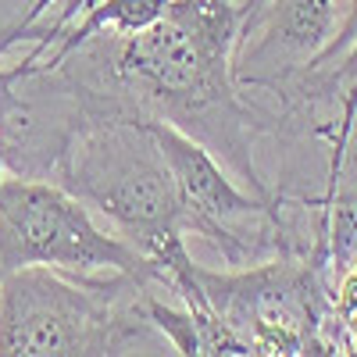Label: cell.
Listing matches in <instances>:
<instances>
[{"label": "cell", "instance_id": "obj_1", "mask_svg": "<svg viewBox=\"0 0 357 357\" xmlns=\"http://www.w3.org/2000/svg\"><path fill=\"white\" fill-rule=\"evenodd\" d=\"M247 4L168 0L139 33H97L57 68L75 86L86 114L165 118L200 139L243 186L275 197L254 165L257 114L232 72Z\"/></svg>", "mask_w": 357, "mask_h": 357}, {"label": "cell", "instance_id": "obj_2", "mask_svg": "<svg viewBox=\"0 0 357 357\" xmlns=\"http://www.w3.org/2000/svg\"><path fill=\"white\" fill-rule=\"evenodd\" d=\"M143 257L146 289L168 286L193 264L183 204L154 132L136 114H86L65 139L50 175Z\"/></svg>", "mask_w": 357, "mask_h": 357}, {"label": "cell", "instance_id": "obj_3", "mask_svg": "<svg viewBox=\"0 0 357 357\" xmlns=\"http://www.w3.org/2000/svg\"><path fill=\"white\" fill-rule=\"evenodd\" d=\"M132 275L15 268L0 275V357L172 354Z\"/></svg>", "mask_w": 357, "mask_h": 357}, {"label": "cell", "instance_id": "obj_4", "mask_svg": "<svg viewBox=\"0 0 357 357\" xmlns=\"http://www.w3.org/2000/svg\"><path fill=\"white\" fill-rule=\"evenodd\" d=\"M207 304L257 357L343 354L329 311V275L311 254H272L240 268H204Z\"/></svg>", "mask_w": 357, "mask_h": 357}, {"label": "cell", "instance_id": "obj_5", "mask_svg": "<svg viewBox=\"0 0 357 357\" xmlns=\"http://www.w3.org/2000/svg\"><path fill=\"white\" fill-rule=\"evenodd\" d=\"M57 268L72 275H132L146 289V264L93 222V211L54 178L0 175V275L15 268Z\"/></svg>", "mask_w": 357, "mask_h": 357}, {"label": "cell", "instance_id": "obj_6", "mask_svg": "<svg viewBox=\"0 0 357 357\" xmlns=\"http://www.w3.org/2000/svg\"><path fill=\"white\" fill-rule=\"evenodd\" d=\"M143 122L172 168L186 236H200L204 243H211L225 268L254 264L272 254H293L279 193L261 197L240 186L200 139L165 118H143Z\"/></svg>", "mask_w": 357, "mask_h": 357}, {"label": "cell", "instance_id": "obj_7", "mask_svg": "<svg viewBox=\"0 0 357 357\" xmlns=\"http://www.w3.org/2000/svg\"><path fill=\"white\" fill-rule=\"evenodd\" d=\"M336 0H247L232 72L240 89H279L333 43Z\"/></svg>", "mask_w": 357, "mask_h": 357}, {"label": "cell", "instance_id": "obj_8", "mask_svg": "<svg viewBox=\"0 0 357 357\" xmlns=\"http://www.w3.org/2000/svg\"><path fill=\"white\" fill-rule=\"evenodd\" d=\"M275 100L286 111H304L307 118L318 107H333V122L318 129V136L325 139H333L343 129L357 104V0H350L347 11L340 15L333 43L301 75H293L275 93Z\"/></svg>", "mask_w": 357, "mask_h": 357}, {"label": "cell", "instance_id": "obj_9", "mask_svg": "<svg viewBox=\"0 0 357 357\" xmlns=\"http://www.w3.org/2000/svg\"><path fill=\"white\" fill-rule=\"evenodd\" d=\"M165 8H168V0H89L82 8V18L65 25L61 33L54 36V43L40 57V65L57 68L75 47H82L97 33H114V36L139 33V29H146Z\"/></svg>", "mask_w": 357, "mask_h": 357}, {"label": "cell", "instance_id": "obj_10", "mask_svg": "<svg viewBox=\"0 0 357 357\" xmlns=\"http://www.w3.org/2000/svg\"><path fill=\"white\" fill-rule=\"evenodd\" d=\"M329 165H325V193H357V104L350 111V118L343 122V129L329 139Z\"/></svg>", "mask_w": 357, "mask_h": 357}, {"label": "cell", "instance_id": "obj_11", "mask_svg": "<svg viewBox=\"0 0 357 357\" xmlns=\"http://www.w3.org/2000/svg\"><path fill=\"white\" fill-rule=\"evenodd\" d=\"M36 61V54H29V57H22L18 65H11V68H0V175H4V107H8V100H11V89H15V82H18V75Z\"/></svg>", "mask_w": 357, "mask_h": 357}]
</instances>
